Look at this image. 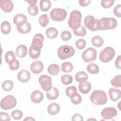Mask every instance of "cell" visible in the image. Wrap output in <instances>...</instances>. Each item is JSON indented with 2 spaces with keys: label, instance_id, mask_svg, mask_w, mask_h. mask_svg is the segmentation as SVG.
Here are the masks:
<instances>
[{
  "label": "cell",
  "instance_id": "obj_12",
  "mask_svg": "<svg viewBox=\"0 0 121 121\" xmlns=\"http://www.w3.org/2000/svg\"><path fill=\"white\" fill-rule=\"evenodd\" d=\"M44 36L41 34H37L34 35L31 43V46L41 50L43 46V41L44 40Z\"/></svg>",
  "mask_w": 121,
  "mask_h": 121
},
{
  "label": "cell",
  "instance_id": "obj_34",
  "mask_svg": "<svg viewBox=\"0 0 121 121\" xmlns=\"http://www.w3.org/2000/svg\"><path fill=\"white\" fill-rule=\"evenodd\" d=\"M39 23L43 27H46L49 22L48 15L46 14H42L39 18Z\"/></svg>",
  "mask_w": 121,
  "mask_h": 121
},
{
  "label": "cell",
  "instance_id": "obj_1",
  "mask_svg": "<svg viewBox=\"0 0 121 121\" xmlns=\"http://www.w3.org/2000/svg\"><path fill=\"white\" fill-rule=\"evenodd\" d=\"M90 100L94 104L96 105H102L107 103V97L104 91L95 90L90 95Z\"/></svg>",
  "mask_w": 121,
  "mask_h": 121
},
{
  "label": "cell",
  "instance_id": "obj_20",
  "mask_svg": "<svg viewBox=\"0 0 121 121\" xmlns=\"http://www.w3.org/2000/svg\"><path fill=\"white\" fill-rule=\"evenodd\" d=\"M60 110V106L55 103L50 104L47 108V112L48 113L52 115H56L59 113Z\"/></svg>",
  "mask_w": 121,
  "mask_h": 121
},
{
  "label": "cell",
  "instance_id": "obj_44",
  "mask_svg": "<svg viewBox=\"0 0 121 121\" xmlns=\"http://www.w3.org/2000/svg\"><path fill=\"white\" fill-rule=\"evenodd\" d=\"M71 38V34L69 31H64L61 34V38L64 41H68Z\"/></svg>",
  "mask_w": 121,
  "mask_h": 121
},
{
  "label": "cell",
  "instance_id": "obj_48",
  "mask_svg": "<svg viewBox=\"0 0 121 121\" xmlns=\"http://www.w3.org/2000/svg\"><path fill=\"white\" fill-rule=\"evenodd\" d=\"M0 119L2 121H9L10 120V117L9 114L5 112H0Z\"/></svg>",
  "mask_w": 121,
  "mask_h": 121
},
{
  "label": "cell",
  "instance_id": "obj_21",
  "mask_svg": "<svg viewBox=\"0 0 121 121\" xmlns=\"http://www.w3.org/2000/svg\"><path fill=\"white\" fill-rule=\"evenodd\" d=\"M13 23L18 26L23 23H25L27 21V17L26 15L22 14H18L15 15L13 18Z\"/></svg>",
  "mask_w": 121,
  "mask_h": 121
},
{
  "label": "cell",
  "instance_id": "obj_19",
  "mask_svg": "<svg viewBox=\"0 0 121 121\" xmlns=\"http://www.w3.org/2000/svg\"><path fill=\"white\" fill-rule=\"evenodd\" d=\"M17 28L20 33L27 34L30 31L31 29V26L29 22L26 21L17 26Z\"/></svg>",
  "mask_w": 121,
  "mask_h": 121
},
{
  "label": "cell",
  "instance_id": "obj_22",
  "mask_svg": "<svg viewBox=\"0 0 121 121\" xmlns=\"http://www.w3.org/2000/svg\"><path fill=\"white\" fill-rule=\"evenodd\" d=\"M17 56L19 58L25 57L27 53V47L25 45H20L18 46L16 50Z\"/></svg>",
  "mask_w": 121,
  "mask_h": 121
},
{
  "label": "cell",
  "instance_id": "obj_52",
  "mask_svg": "<svg viewBox=\"0 0 121 121\" xmlns=\"http://www.w3.org/2000/svg\"><path fill=\"white\" fill-rule=\"evenodd\" d=\"M26 2L28 3L30 5H35L36 3L37 2V0H25Z\"/></svg>",
  "mask_w": 121,
  "mask_h": 121
},
{
  "label": "cell",
  "instance_id": "obj_30",
  "mask_svg": "<svg viewBox=\"0 0 121 121\" xmlns=\"http://www.w3.org/2000/svg\"><path fill=\"white\" fill-rule=\"evenodd\" d=\"M73 66L70 62L67 61L62 63L61 66V70L63 72L69 73L73 70Z\"/></svg>",
  "mask_w": 121,
  "mask_h": 121
},
{
  "label": "cell",
  "instance_id": "obj_37",
  "mask_svg": "<svg viewBox=\"0 0 121 121\" xmlns=\"http://www.w3.org/2000/svg\"><path fill=\"white\" fill-rule=\"evenodd\" d=\"M74 34L77 36H83L86 34V31L84 26L81 25L78 29L73 30Z\"/></svg>",
  "mask_w": 121,
  "mask_h": 121
},
{
  "label": "cell",
  "instance_id": "obj_27",
  "mask_svg": "<svg viewBox=\"0 0 121 121\" xmlns=\"http://www.w3.org/2000/svg\"><path fill=\"white\" fill-rule=\"evenodd\" d=\"M0 30L3 34H9L11 31V26L9 22L7 21H3L0 25Z\"/></svg>",
  "mask_w": 121,
  "mask_h": 121
},
{
  "label": "cell",
  "instance_id": "obj_7",
  "mask_svg": "<svg viewBox=\"0 0 121 121\" xmlns=\"http://www.w3.org/2000/svg\"><path fill=\"white\" fill-rule=\"evenodd\" d=\"M17 102L13 95H8L2 98L0 101V107L5 110H8L15 107Z\"/></svg>",
  "mask_w": 121,
  "mask_h": 121
},
{
  "label": "cell",
  "instance_id": "obj_16",
  "mask_svg": "<svg viewBox=\"0 0 121 121\" xmlns=\"http://www.w3.org/2000/svg\"><path fill=\"white\" fill-rule=\"evenodd\" d=\"M110 98L111 100L116 102L119 100L121 97V92L120 89L111 88L108 91Z\"/></svg>",
  "mask_w": 121,
  "mask_h": 121
},
{
  "label": "cell",
  "instance_id": "obj_49",
  "mask_svg": "<svg viewBox=\"0 0 121 121\" xmlns=\"http://www.w3.org/2000/svg\"><path fill=\"white\" fill-rule=\"evenodd\" d=\"M72 121H84V119L81 115L79 114H74L71 118Z\"/></svg>",
  "mask_w": 121,
  "mask_h": 121
},
{
  "label": "cell",
  "instance_id": "obj_9",
  "mask_svg": "<svg viewBox=\"0 0 121 121\" xmlns=\"http://www.w3.org/2000/svg\"><path fill=\"white\" fill-rule=\"evenodd\" d=\"M97 56L96 50L92 47L87 48L82 54L83 60L86 62L94 61L96 60Z\"/></svg>",
  "mask_w": 121,
  "mask_h": 121
},
{
  "label": "cell",
  "instance_id": "obj_45",
  "mask_svg": "<svg viewBox=\"0 0 121 121\" xmlns=\"http://www.w3.org/2000/svg\"><path fill=\"white\" fill-rule=\"evenodd\" d=\"M70 99L72 104H78L81 102L82 97L81 95L77 93L75 95L70 98Z\"/></svg>",
  "mask_w": 121,
  "mask_h": 121
},
{
  "label": "cell",
  "instance_id": "obj_24",
  "mask_svg": "<svg viewBox=\"0 0 121 121\" xmlns=\"http://www.w3.org/2000/svg\"><path fill=\"white\" fill-rule=\"evenodd\" d=\"M58 35L57 29L53 27L48 28L46 31V35L49 39H54L57 37Z\"/></svg>",
  "mask_w": 121,
  "mask_h": 121
},
{
  "label": "cell",
  "instance_id": "obj_42",
  "mask_svg": "<svg viewBox=\"0 0 121 121\" xmlns=\"http://www.w3.org/2000/svg\"><path fill=\"white\" fill-rule=\"evenodd\" d=\"M11 117L15 120H20L23 117V113L22 112L18 110H14L11 113Z\"/></svg>",
  "mask_w": 121,
  "mask_h": 121
},
{
  "label": "cell",
  "instance_id": "obj_13",
  "mask_svg": "<svg viewBox=\"0 0 121 121\" xmlns=\"http://www.w3.org/2000/svg\"><path fill=\"white\" fill-rule=\"evenodd\" d=\"M1 9L6 13L10 12L13 9V3L9 0H1L0 1Z\"/></svg>",
  "mask_w": 121,
  "mask_h": 121
},
{
  "label": "cell",
  "instance_id": "obj_3",
  "mask_svg": "<svg viewBox=\"0 0 121 121\" xmlns=\"http://www.w3.org/2000/svg\"><path fill=\"white\" fill-rule=\"evenodd\" d=\"M75 54L74 48L69 45H63L58 49L57 54L61 60H65L72 57Z\"/></svg>",
  "mask_w": 121,
  "mask_h": 121
},
{
  "label": "cell",
  "instance_id": "obj_17",
  "mask_svg": "<svg viewBox=\"0 0 121 121\" xmlns=\"http://www.w3.org/2000/svg\"><path fill=\"white\" fill-rule=\"evenodd\" d=\"M30 98L33 103H39L43 100V94L39 90H35L31 93Z\"/></svg>",
  "mask_w": 121,
  "mask_h": 121
},
{
  "label": "cell",
  "instance_id": "obj_4",
  "mask_svg": "<svg viewBox=\"0 0 121 121\" xmlns=\"http://www.w3.org/2000/svg\"><path fill=\"white\" fill-rule=\"evenodd\" d=\"M85 26L92 31H96L100 30L101 24L100 20L95 18L92 15L86 17L84 19Z\"/></svg>",
  "mask_w": 121,
  "mask_h": 121
},
{
  "label": "cell",
  "instance_id": "obj_40",
  "mask_svg": "<svg viewBox=\"0 0 121 121\" xmlns=\"http://www.w3.org/2000/svg\"><path fill=\"white\" fill-rule=\"evenodd\" d=\"M28 13L32 16L36 15L38 13V8L36 5H29L27 8Z\"/></svg>",
  "mask_w": 121,
  "mask_h": 121
},
{
  "label": "cell",
  "instance_id": "obj_33",
  "mask_svg": "<svg viewBox=\"0 0 121 121\" xmlns=\"http://www.w3.org/2000/svg\"><path fill=\"white\" fill-rule=\"evenodd\" d=\"M14 86L13 81L10 80H7L4 81L2 84V88L5 91H11Z\"/></svg>",
  "mask_w": 121,
  "mask_h": 121
},
{
  "label": "cell",
  "instance_id": "obj_43",
  "mask_svg": "<svg viewBox=\"0 0 121 121\" xmlns=\"http://www.w3.org/2000/svg\"><path fill=\"white\" fill-rule=\"evenodd\" d=\"M76 46L78 50L83 49L86 46V42L85 40L82 39H80L78 40L75 43Z\"/></svg>",
  "mask_w": 121,
  "mask_h": 121
},
{
  "label": "cell",
  "instance_id": "obj_23",
  "mask_svg": "<svg viewBox=\"0 0 121 121\" xmlns=\"http://www.w3.org/2000/svg\"><path fill=\"white\" fill-rule=\"evenodd\" d=\"M59 95L58 90L55 87H52L49 91H47L46 94L47 98L50 100H53L56 99Z\"/></svg>",
  "mask_w": 121,
  "mask_h": 121
},
{
  "label": "cell",
  "instance_id": "obj_29",
  "mask_svg": "<svg viewBox=\"0 0 121 121\" xmlns=\"http://www.w3.org/2000/svg\"><path fill=\"white\" fill-rule=\"evenodd\" d=\"M87 71L92 74H96L99 73V68L98 66L94 63H91L89 64L86 67Z\"/></svg>",
  "mask_w": 121,
  "mask_h": 121
},
{
  "label": "cell",
  "instance_id": "obj_2",
  "mask_svg": "<svg viewBox=\"0 0 121 121\" xmlns=\"http://www.w3.org/2000/svg\"><path fill=\"white\" fill-rule=\"evenodd\" d=\"M81 18L82 14L80 11L77 10L72 11L68 21L69 26L73 30L78 29L81 26Z\"/></svg>",
  "mask_w": 121,
  "mask_h": 121
},
{
  "label": "cell",
  "instance_id": "obj_51",
  "mask_svg": "<svg viewBox=\"0 0 121 121\" xmlns=\"http://www.w3.org/2000/svg\"><path fill=\"white\" fill-rule=\"evenodd\" d=\"M121 55H119L116 59L115 62V65L117 68L119 69H121Z\"/></svg>",
  "mask_w": 121,
  "mask_h": 121
},
{
  "label": "cell",
  "instance_id": "obj_36",
  "mask_svg": "<svg viewBox=\"0 0 121 121\" xmlns=\"http://www.w3.org/2000/svg\"><path fill=\"white\" fill-rule=\"evenodd\" d=\"M111 85L115 87H121V75L116 76L111 81Z\"/></svg>",
  "mask_w": 121,
  "mask_h": 121
},
{
  "label": "cell",
  "instance_id": "obj_50",
  "mask_svg": "<svg viewBox=\"0 0 121 121\" xmlns=\"http://www.w3.org/2000/svg\"><path fill=\"white\" fill-rule=\"evenodd\" d=\"M91 3L90 0H80L78 1L79 4L82 7H86L88 6Z\"/></svg>",
  "mask_w": 121,
  "mask_h": 121
},
{
  "label": "cell",
  "instance_id": "obj_38",
  "mask_svg": "<svg viewBox=\"0 0 121 121\" xmlns=\"http://www.w3.org/2000/svg\"><path fill=\"white\" fill-rule=\"evenodd\" d=\"M61 82L66 85L71 84L73 81V78L70 75H64L61 77Z\"/></svg>",
  "mask_w": 121,
  "mask_h": 121
},
{
  "label": "cell",
  "instance_id": "obj_41",
  "mask_svg": "<svg viewBox=\"0 0 121 121\" xmlns=\"http://www.w3.org/2000/svg\"><path fill=\"white\" fill-rule=\"evenodd\" d=\"M14 59H16V55L13 51H9L6 53L5 59L6 63H9L11 60Z\"/></svg>",
  "mask_w": 121,
  "mask_h": 121
},
{
  "label": "cell",
  "instance_id": "obj_28",
  "mask_svg": "<svg viewBox=\"0 0 121 121\" xmlns=\"http://www.w3.org/2000/svg\"><path fill=\"white\" fill-rule=\"evenodd\" d=\"M41 54V50L35 48L31 46L29 48V55L30 58L33 59H37Z\"/></svg>",
  "mask_w": 121,
  "mask_h": 121
},
{
  "label": "cell",
  "instance_id": "obj_8",
  "mask_svg": "<svg viewBox=\"0 0 121 121\" xmlns=\"http://www.w3.org/2000/svg\"><path fill=\"white\" fill-rule=\"evenodd\" d=\"M67 11L63 9L56 8L52 9L50 13L51 18L55 21H62L67 16Z\"/></svg>",
  "mask_w": 121,
  "mask_h": 121
},
{
  "label": "cell",
  "instance_id": "obj_14",
  "mask_svg": "<svg viewBox=\"0 0 121 121\" xmlns=\"http://www.w3.org/2000/svg\"><path fill=\"white\" fill-rule=\"evenodd\" d=\"M43 64L40 60L33 61L30 66L31 71L35 74L40 73L43 69Z\"/></svg>",
  "mask_w": 121,
  "mask_h": 121
},
{
  "label": "cell",
  "instance_id": "obj_53",
  "mask_svg": "<svg viewBox=\"0 0 121 121\" xmlns=\"http://www.w3.org/2000/svg\"><path fill=\"white\" fill-rule=\"evenodd\" d=\"M24 121H35V120L32 117H27L24 119Z\"/></svg>",
  "mask_w": 121,
  "mask_h": 121
},
{
  "label": "cell",
  "instance_id": "obj_25",
  "mask_svg": "<svg viewBox=\"0 0 121 121\" xmlns=\"http://www.w3.org/2000/svg\"><path fill=\"white\" fill-rule=\"evenodd\" d=\"M47 71L52 76H56L59 73L60 68L59 66L56 64H52L48 67Z\"/></svg>",
  "mask_w": 121,
  "mask_h": 121
},
{
  "label": "cell",
  "instance_id": "obj_10",
  "mask_svg": "<svg viewBox=\"0 0 121 121\" xmlns=\"http://www.w3.org/2000/svg\"><path fill=\"white\" fill-rule=\"evenodd\" d=\"M39 83L42 88L45 91H48L52 88V78L47 75L40 76L38 79Z\"/></svg>",
  "mask_w": 121,
  "mask_h": 121
},
{
  "label": "cell",
  "instance_id": "obj_26",
  "mask_svg": "<svg viewBox=\"0 0 121 121\" xmlns=\"http://www.w3.org/2000/svg\"><path fill=\"white\" fill-rule=\"evenodd\" d=\"M88 79V75L84 71H81L77 72L75 75L76 80L79 82H83L86 81Z\"/></svg>",
  "mask_w": 121,
  "mask_h": 121
},
{
  "label": "cell",
  "instance_id": "obj_46",
  "mask_svg": "<svg viewBox=\"0 0 121 121\" xmlns=\"http://www.w3.org/2000/svg\"><path fill=\"white\" fill-rule=\"evenodd\" d=\"M114 2L113 0H102L101 5L104 8L109 9L113 5Z\"/></svg>",
  "mask_w": 121,
  "mask_h": 121
},
{
  "label": "cell",
  "instance_id": "obj_31",
  "mask_svg": "<svg viewBox=\"0 0 121 121\" xmlns=\"http://www.w3.org/2000/svg\"><path fill=\"white\" fill-rule=\"evenodd\" d=\"M91 42L92 44L96 47H101L104 44V40L103 38L97 35L95 36L92 38Z\"/></svg>",
  "mask_w": 121,
  "mask_h": 121
},
{
  "label": "cell",
  "instance_id": "obj_47",
  "mask_svg": "<svg viewBox=\"0 0 121 121\" xmlns=\"http://www.w3.org/2000/svg\"><path fill=\"white\" fill-rule=\"evenodd\" d=\"M113 13L114 15L118 17H121V5L120 4H118L116 5L113 9Z\"/></svg>",
  "mask_w": 121,
  "mask_h": 121
},
{
  "label": "cell",
  "instance_id": "obj_35",
  "mask_svg": "<svg viewBox=\"0 0 121 121\" xmlns=\"http://www.w3.org/2000/svg\"><path fill=\"white\" fill-rule=\"evenodd\" d=\"M77 93V88L74 86L68 87L66 89V94L69 98L73 97Z\"/></svg>",
  "mask_w": 121,
  "mask_h": 121
},
{
  "label": "cell",
  "instance_id": "obj_5",
  "mask_svg": "<svg viewBox=\"0 0 121 121\" xmlns=\"http://www.w3.org/2000/svg\"><path fill=\"white\" fill-rule=\"evenodd\" d=\"M99 20L101 24V30L113 29L115 28L118 25L116 19L112 17H104Z\"/></svg>",
  "mask_w": 121,
  "mask_h": 121
},
{
  "label": "cell",
  "instance_id": "obj_15",
  "mask_svg": "<svg viewBox=\"0 0 121 121\" xmlns=\"http://www.w3.org/2000/svg\"><path fill=\"white\" fill-rule=\"evenodd\" d=\"M31 77L30 73L28 70L22 69L20 70L17 74V78L18 80L21 82L25 83L28 82Z\"/></svg>",
  "mask_w": 121,
  "mask_h": 121
},
{
  "label": "cell",
  "instance_id": "obj_11",
  "mask_svg": "<svg viewBox=\"0 0 121 121\" xmlns=\"http://www.w3.org/2000/svg\"><path fill=\"white\" fill-rule=\"evenodd\" d=\"M117 114V111L115 108L106 107L102 110L101 111V115L104 119L101 121L113 120L112 119L113 117H115Z\"/></svg>",
  "mask_w": 121,
  "mask_h": 121
},
{
  "label": "cell",
  "instance_id": "obj_6",
  "mask_svg": "<svg viewBox=\"0 0 121 121\" xmlns=\"http://www.w3.org/2000/svg\"><path fill=\"white\" fill-rule=\"evenodd\" d=\"M115 54L114 49L110 46L105 47L102 51H101L99 54L100 60L104 62L107 63L112 60Z\"/></svg>",
  "mask_w": 121,
  "mask_h": 121
},
{
  "label": "cell",
  "instance_id": "obj_39",
  "mask_svg": "<svg viewBox=\"0 0 121 121\" xmlns=\"http://www.w3.org/2000/svg\"><path fill=\"white\" fill-rule=\"evenodd\" d=\"M9 64V69L12 70H15L17 69L20 66L19 62L16 59H14L11 60Z\"/></svg>",
  "mask_w": 121,
  "mask_h": 121
},
{
  "label": "cell",
  "instance_id": "obj_18",
  "mask_svg": "<svg viewBox=\"0 0 121 121\" xmlns=\"http://www.w3.org/2000/svg\"><path fill=\"white\" fill-rule=\"evenodd\" d=\"M92 88V85L88 81H85L79 83L78 84V89L80 92L83 94H87Z\"/></svg>",
  "mask_w": 121,
  "mask_h": 121
},
{
  "label": "cell",
  "instance_id": "obj_32",
  "mask_svg": "<svg viewBox=\"0 0 121 121\" xmlns=\"http://www.w3.org/2000/svg\"><path fill=\"white\" fill-rule=\"evenodd\" d=\"M51 7V2L48 0H42L40 2V9L42 11H48Z\"/></svg>",
  "mask_w": 121,
  "mask_h": 121
}]
</instances>
